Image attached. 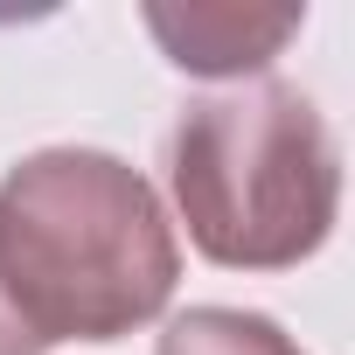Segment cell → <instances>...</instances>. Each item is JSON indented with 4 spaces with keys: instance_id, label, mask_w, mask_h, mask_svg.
<instances>
[{
    "instance_id": "obj_1",
    "label": "cell",
    "mask_w": 355,
    "mask_h": 355,
    "mask_svg": "<svg viewBox=\"0 0 355 355\" xmlns=\"http://www.w3.org/2000/svg\"><path fill=\"white\" fill-rule=\"evenodd\" d=\"M182 279L167 209L146 174L98 146H49L0 182V293L42 341H119Z\"/></svg>"
},
{
    "instance_id": "obj_2",
    "label": "cell",
    "mask_w": 355,
    "mask_h": 355,
    "mask_svg": "<svg viewBox=\"0 0 355 355\" xmlns=\"http://www.w3.org/2000/svg\"><path fill=\"white\" fill-rule=\"evenodd\" d=\"M167 182L209 265L286 272L334 230L341 153L306 91L258 77L182 112L167 139Z\"/></svg>"
},
{
    "instance_id": "obj_3",
    "label": "cell",
    "mask_w": 355,
    "mask_h": 355,
    "mask_svg": "<svg viewBox=\"0 0 355 355\" xmlns=\"http://www.w3.org/2000/svg\"><path fill=\"white\" fill-rule=\"evenodd\" d=\"M146 28L160 35L167 63H182L196 77H244V70H265L300 15H251V8H146Z\"/></svg>"
},
{
    "instance_id": "obj_4",
    "label": "cell",
    "mask_w": 355,
    "mask_h": 355,
    "mask_svg": "<svg viewBox=\"0 0 355 355\" xmlns=\"http://www.w3.org/2000/svg\"><path fill=\"white\" fill-rule=\"evenodd\" d=\"M153 355H300V341L244 306H189L182 320H167Z\"/></svg>"
},
{
    "instance_id": "obj_5",
    "label": "cell",
    "mask_w": 355,
    "mask_h": 355,
    "mask_svg": "<svg viewBox=\"0 0 355 355\" xmlns=\"http://www.w3.org/2000/svg\"><path fill=\"white\" fill-rule=\"evenodd\" d=\"M0 355H42V341L15 320V306H8V293H0Z\"/></svg>"
}]
</instances>
